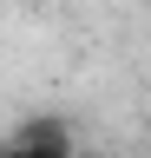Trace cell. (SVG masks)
I'll return each mask as SVG.
<instances>
[{"mask_svg": "<svg viewBox=\"0 0 151 158\" xmlns=\"http://www.w3.org/2000/svg\"><path fill=\"white\" fill-rule=\"evenodd\" d=\"M0 158H72V138L59 125H20V132H7Z\"/></svg>", "mask_w": 151, "mask_h": 158, "instance_id": "6da1fadb", "label": "cell"}]
</instances>
